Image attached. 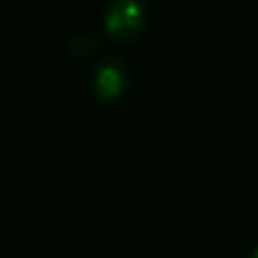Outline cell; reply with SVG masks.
Listing matches in <instances>:
<instances>
[{"mask_svg": "<svg viewBox=\"0 0 258 258\" xmlns=\"http://www.w3.org/2000/svg\"><path fill=\"white\" fill-rule=\"evenodd\" d=\"M97 42H99V36L93 30H81V32H75L69 38L67 46L75 54H85V52H91L97 46Z\"/></svg>", "mask_w": 258, "mask_h": 258, "instance_id": "obj_2", "label": "cell"}, {"mask_svg": "<svg viewBox=\"0 0 258 258\" xmlns=\"http://www.w3.org/2000/svg\"><path fill=\"white\" fill-rule=\"evenodd\" d=\"M97 87H99V93L103 97H109V95H115L119 89H121V75L115 67H109V64H103L97 73Z\"/></svg>", "mask_w": 258, "mask_h": 258, "instance_id": "obj_1", "label": "cell"}, {"mask_svg": "<svg viewBox=\"0 0 258 258\" xmlns=\"http://www.w3.org/2000/svg\"><path fill=\"white\" fill-rule=\"evenodd\" d=\"M250 258H258V246L252 248V256H250Z\"/></svg>", "mask_w": 258, "mask_h": 258, "instance_id": "obj_3", "label": "cell"}]
</instances>
